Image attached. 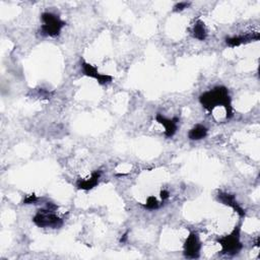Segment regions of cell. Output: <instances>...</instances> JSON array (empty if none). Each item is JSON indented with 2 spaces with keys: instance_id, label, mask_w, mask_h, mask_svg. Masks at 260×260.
<instances>
[{
  "instance_id": "7a4b0ae2",
  "label": "cell",
  "mask_w": 260,
  "mask_h": 260,
  "mask_svg": "<svg viewBox=\"0 0 260 260\" xmlns=\"http://www.w3.org/2000/svg\"><path fill=\"white\" fill-rule=\"evenodd\" d=\"M240 233H241V226L238 225L232 231L231 234L226 235L224 237H220L216 239V242L220 245L221 254L227 255H237L243 249V244L240 240Z\"/></svg>"
},
{
  "instance_id": "4fadbf2b",
  "label": "cell",
  "mask_w": 260,
  "mask_h": 260,
  "mask_svg": "<svg viewBox=\"0 0 260 260\" xmlns=\"http://www.w3.org/2000/svg\"><path fill=\"white\" fill-rule=\"evenodd\" d=\"M161 203L157 200V198L155 196H150L146 199L145 204H143V207L148 209V210H155L160 208Z\"/></svg>"
},
{
  "instance_id": "8992f818",
  "label": "cell",
  "mask_w": 260,
  "mask_h": 260,
  "mask_svg": "<svg viewBox=\"0 0 260 260\" xmlns=\"http://www.w3.org/2000/svg\"><path fill=\"white\" fill-rule=\"evenodd\" d=\"M81 65H82V69H83V73L85 74L86 77H89L91 79H94L96 80L101 86H105V85H108L110 84L111 82L113 81V78L109 76V74H103V73H100L98 71V69L88 63L87 61H85L84 59L81 61Z\"/></svg>"
},
{
  "instance_id": "ba28073f",
  "label": "cell",
  "mask_w": 260,
  "mask_h": 260,
  "mask_svg": "<svg viewBox=\"0 0 260 260\" xmlns=\"http://www.w3.org/2000/svg\"><path fill=\"white\" fill-rule=\"evenodd\" d=\"M156 120H157V122H159L161 125H163L165 127V135L167 138H171L175 135V133L177 132V129H178V123L180 121V119L178 117L169 119V118H166L165 116H163L161 113H158L156 116Z\"/></svg>"
},
{
  "instance_id": "8fae6325",
  "label": "cell",
  "mask_w": 260,
  "mask_h": 260,
  "mask_svg": "<svg viewBox=\"0 0 260 260\" xmlns=\"http://www.w3.org/2000/svg\"><path fill=\"white\" fill-rule=\"evenodd\" d=\"M192 36L193 38L199 40V41H205L207 38V30L205 28V25L201 21H197L193 28H192Z\"/></svg>"
},
{
  "instance_id": "9c48e42d",
  "label": "cell",
  "mask_w": 260,
  "mask_h": 260,
  "mask_svg": "<svg viewBox=\"0 0 260 260\" xmlns=\"http://www.w3.org/2000/svg\"><path fill=\"white\" fill-rule=\"evenodd\" d=\"M259 38H260L259 33L246 34L242 36H235V37H230V38H226V44L231 48H235L243 44L250 43L252 41H258Z\"/></svg>"
},
{
  "instance_id": "30bf717a",
  "label": "cell",
  "mask_w": 260,
  "mask_h": 260,
  "mask_svg": "<svg viewBox=\"0 0 260 260\" xmlns=\"http://www.w3.org/2000/svg\"><path fill=\"white\" fill-rule=\"evenodd\" d=\"M101 175H102V171L100 170H96L92 173L91 177L88 178V179H79L78 182H77V187L78 189L80 190H86V191H89V190H92L93 188H95L97 185L99 184V181H100V178H101Z\"/></svg>"
},
{
  "instance_id": "5b68a950",
  "label": "cell",
  "mask_w": 260,
  "mask_h": 260,
  "mask_svg": "<svg viewBox=\"0 0 260 260\" xmlns=\"http://www.w3.org/2000/svg\"><path fill=\"white\" fill-rule=\"evenodd\" d=\"M201 242L199 239V236L196 232H191L189 236L187 237L186 241L184 243V255L187 258L196 259L200 256L201 251Z\"/></svg>"
},
{
  "instance_id": "9a60e30c",
  "label": "cell",
  "mask_w": 260,
  "mask_h": 260,
  "mask_svg": "<svg viewBox=\"0 0 260 260\" xmlns=\"http://www.w3.org/2000/svg\"><path fill=\"white\" fill-rule=\"evenodd\" d=\"M37 201H38V197H37L35 194H30V195H28V196L25 198L24 203H25V204H33V203H35V202H37Z\"/></svg>"
},
{
  "instance_id": "e0dca14e",
  "label": "cell",
  "mask_w": 260,
  "mask_h": 260,
  "mask_svg": "<svg viewBox=\"0 0 260 260\" xmlns=\"http://www.w3.org/2000/svg\"><path fill=\"white\" fill-rule=\"evenodd\" d=\"M127 238H128V232H126V233L121 237V239H120V243H121V244L125 243V242L127 241Z\"/></svg>"
},
{
  "instance_id": "2e32d148",
  "label": "cell",
  "mask_w": 260,
  "mask_h": 260,
  "mask_svg": "<svg viewBox=\"0 0 260 260\" xmlns=\"http://www.w3.org/2000/svg\"><path fill=\"white\" fill-rule=\"evenodd\" d=\"M160 195H161L162 201L164 202V201H166L167 199H169V197H170V192H169L168 190H162L161 193H160Z\"/></svg>"
},
{
  "instance_id": "7c38bea8",
  "label": "cell",
  "mask_w": 260,
  "mask_h": 260,
  "mask_svg": "<svg viewBox=\"0 0 260 260\" xmlns=\"http://www.w3.org/2000/svg\"><path fill=\"white\" fill-rule=\"evenodd\" d=\"M207 128L202 124H196L188 132V138L190 140H200L207 136Z\"/></svg>"
},
{
  "instance_id": "52a82bcc",
  "label": "cell",
  "mask_w": 260,
  "mask_h": 260,
  "mask_svg": "<svg viewBox=\"0 0 260 260\" xmlns=\"http://www.w3.org/2000/svg\"><path fill=\"white\" fill-rule=\"evenodd\" d=\"M216 199L222 203L225 204L231 208H233V210L235 212H237L239 214L240 217H244L246 215V211L245 209L238 203L236 196L234 194H230L227 192H222V191H218L217 195H216Z\"/></svg>"
},
{
  "instance_id": "3957f363",
  "label": "cell",
  "mask_w": 260,
  "mask_h": 260,
  "mask_svg": "<svg viewBox=\"0 0 260 260\" xmlns=\"http://www.w3.org/2000/svg\"><path fill=\"white\" fill-rule=\"evenodd\" d=\"M34 224L39 228H51V229H59L63 226V219L60 218L55 211L50 209L41 208L33 217Z\"/></svg>"
},
{
  "instance_id": "6da1fadb",
  "label": "cell",
  "mask_w": 260,
  "mask_h": 260,
  "mask_svg": "<svg viewBox=\"0 0 260 260\" xmlns=\"http://www.w3.org/2000/svg\"><path fill=\"white\" fill-rule=\"evenodd\" d=\"M199 102L208 112H212L214 108L221 106L226 110V116L228 119H231L234 116L229 90L224 86L215 87L212 90L201 94L199 96Z\"/></svg>"
},
{
  "instance_id": "5bb4252c",
  "label": "cell",
  "mask_w": 260,
  "mask_h": 260,
  "mask_svg": "<svg viewBox=\"0 0 260 260\" xmlns=\"http://www.w3.org/2000/svg\"><path fill=\"white\" fill-rule=\"evenodd\" d=\"M190 3H179V4H177L175 7H174V9H173V12H175V13H180V12H182V11H184L185 9H188L189 7H190Z\"/></svg>"
},
{
  "instance_id": "277c9868",
  "label": "cell",
  "mask_w": 260,
  "mask_h": 260,
  "mask_svg": "<svg viewBox=\"0 0 260 260\" xmlns=\"http://www.w3.org/2000/svg\"><path fill=\"white\" fill-rule=\"evenodd\" d=\"M43 25L41 26L40 33L45 37H57L61 30L66 26V23L62 21L58 16L52 13H43L41 16Z\"/></svg>"
}]
</instances>
